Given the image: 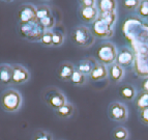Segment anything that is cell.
<instances>
[{"label":"cell","mask_w":148,"mask_h":140,"mask_svg":"<svg viewBox=\"0 0 148 140\" xmlns=\"http://www.w3.org/2000/svg\"><path fill=\"white\" fill-rule=\"evenodd\" d=\"M117 58L116 48L112 43H103L101 46L96 49V59L101 64L114 63Z\"/></svg>","instance_id":"obj_1"},{"label":"cell","mask_w":148,"mask_h":140,"mask_svg":"<svg viewBox=\"0 0 148 140\" xmlns=\"http://www.w3.org/2000/svg\"><path fill=\"white\" fill-rule=\"evenodd\" d=\"M22 104V98L18 91L14 89H8L4 91L1 96V105L3 109L10 112H15L20 109Z\"/></svg>","instance_id":"obj_2"},{"label":"cell","mask_w":148,"mask_h":140,"mask_svg":"<svg viewBox=\"0 0 148 140\" xmlns=\"http://www.w3.org/2000/svg\"><path fill=\"white\" fill-rule=\"evenodd\" d=\"M20 34L22 35L23 39H28V41H40L45 30L42 28L40 23L37 22H30L25 23V24H20Z\"/></svg>","instance_id":"obj_3"},{"label":"cell","mask_w":148,"mask_h":140,"mask_svg":"<svg viewBox=\"0 0 148 140\" xmlns=\"http://www.w3.org/2000/svg\"><path fill=\"white\" fill-rule=\"evenodd\" d=\"M73 42L79 47H90L94 43V35L88 28L79 26L74 29L72 33Z\"/></svg>","instance_id":"obj_4"},{"label":"cell","mask_w":148,"mask_h":140,"mask_svg":"<svg viewBox=\"0 0 148 140\" xmlns=\"http://www.w3.org/2000/svg\"><path fill=\"white\" fill-rule=\"evenodd\" d=\"M113 26L109 24L108 22H106L103 18H101L99 16L97 19L93 22L92 25V31H93L94 35H96L99 39H108L111 37L113 35Z\"/></svg>","instance_id":"obj_5"},{"label":"cell","mask_w":148,"mask_h":140,"mask_svg":"<svg viewBox=\"0 0 148 140\" xmlns=\"http://www.w3.org/2000/svg\"><path fill=\"white\" fill-rule=\"evenodd\" d=\"M45 100L50 107L56 110L66 104V99L64 94L57 89H50L49 91H47V93L45 94Z\"/></svg>","instance_id":"obj_6"},{"label":"cell","mask_w":148,"mask_h":140,"mask_svg":"<svg viewBox=\"0 0 148 140\" xmlns=\"http://www.w3.org/2000/svg\"><path fill=\"white\" fill-rule=\"evenodd\" d=\"M109 117L114 121H125L128 117L126 107L122 103L114 102L109 107Z\"/></svg>","instance_id":"obj_7"},{"label":"cell","mask_w":148,"mask_h":140,"mask_svg":"<svg viewBox=\"0 0 148 140\" xmlns=\"http://www.w3.org/2000/svg\"><path fill=\"white\" fill-rule=\"evenodd\" d=\"M18 18L20 20L21 24L30 22H36V8L33 5L30 4H24L22 5L18 12Z\"/></svg>","instance_id":"obj_8"},{"label":"cell","mask_w":148,"mask_h":140,"mask_svg":"<svg viewBox=\"0 0 148 140\" xmlns=\"http://www.w3.org/2000/svg\"><path fill=\"white\" fill-rule=\"evenodd\" d=\"M12 82L15 84H22L29 79V73L24 66L16 64L12 66Z\"/></svg>","instance_id":"obj_9"},{"label":"cell","mask_w":148,"mask_h":140,"mask_svg":"<svg viewBox=\"0 0 148 140\" xmlns=\"http://www.w3.org/2000/svg\"><path fill=\"white\" fill-rule=\"evenodd\" d=\"M134 60H135V55H134L133 51H131L127 48H123L117 54L116 63L119 64L120 66H122V68H124V66H132Z\"/></svg>","instance_id":"obj_10"},{"label":"cell","mask_w":148,"mask_h":140,"mask_svg":"<svg viewBox=\"0 0 148 140\" xmlns=\"http://www.w3.org/2000/svg\"><path fill=\"white\" fill-rule=\"evenodd\" d=\"M107 76H108V70L106 69L105 64L101 63H96L89 75L92 81H101V80L106 79Z\"/></svg>","instance_id":"obj_11"},{"label":"cell","mask_w":148,"mask_h":140,"mask_svg":"<svg viewBox=\"0 0 148 140\" xmlns=\"http://www.w3.org/2000/svg\"><path fill=\"white\" fill-rule=\"evenodd\" d=\"M74 72H75V69L72 63L64 62V63H62L61 66H59L57 76H58V78H59L60 80L66 81V80H71L73 74H74Z\"/></svg>","instance_id":"obj_12"},{"label":"cell","mask_w":148,"mask_h":140,"mask_svg":"<svg viewBox=\"0 0 148 140\" xmlns=\"http://www.w3.org/2000/svg\"><path fill=\"white\" fill-rule=\"evenodd\" d=\"M80 17L82 21L86 23L94 22L99 15H97V8H81L80 10Z\"/></svg>","instance_id":"obj_13"},{"label":"cell","mask_w":148,"mask_h":140,"mask_svg":"<svg viewBox=\"0 0 148 140\" xmlns=\"http://www.w3.org/2000/svg\"><path fill=\"white\" fill-rule=\"evenodd\" d=\"M108 75L110 77V79H111V81L119 82L121 79L123 78V75H124L123 68L120 66L119 64H117L116 62H114L108 69Z\"/></svg>","instance_id":"obj_14"},{"label":"cell","mask_w":148,"mask_h":140,"mask_svg":"<svg viewBox=\"0 0 148 140\" xmlns=\"http://www.w3.org/2000/svg\"><path fill=\"white\" fill-rule=\"evenodd\" d=\"M116 10V1L113 0H101L97 2V10L99 15L114 12Z\"/></svg>","instance_id":"obj_15"},{"label":"cell","mask_w":148,"mask_h":140,"mask_svg":"<svg viewBox=\"0 0 148 140\" xmlns=\"http://www.w3.org/2000/svg\"><path fill=\"white\" fill-rule=\"evenodd\" d=\"M96 62L94 61L93 58H86V59H83L81 61L79 62L78 64V71L80 73L84 75H90V73L92 72L93 68L95 66Z\"/></svg>","instance_id":"obj_16"},{"label":"cell","mask_w":148,"mask_h":140,"mask_svg":"<svg viewBox=\"0 0 148 140\" xmlns=\"http://www.w3.org/2000/svg\"><path fill=\"white\" fill-rule=\"evenodd\" d=\"M119 96L125 100V101H132L136 98L137 92L135 87L132 85H123L119 88Z\"/></svg>","instance_id":"obj_17"},{"label":"cell","mask_w":148,"mask_h":140,"mask_svg":"<svg viewBox=\"0 0 148 140\" xmlns=\"http://www.w3.org/2000/svg\"><path fill=\"white\" fill-rule=\"evenodd\" d=\"M12 68L8 64L0 66V82L2 84H10L12 82Z\"/></svg>","instance_id":"obj_18"},{"label":"cell","mask_w":148,"mask_h":140,"mask_svg":"<svg viewBox=\"0 0 148 140\" xmlns=\"http://www.w3.org/2000/svg\"><path fill=\"white\" fill-rule=\"evenodd\" d=\"M135 104L139 111L144 109H148V92L147 91H141L136 96Z\"/></svg>","instance_id":"obj_19"},{"label":"cell","mask_w":148,"mask_h":140,"mask_svg":"<svg viewBox=\"0 0 148 140\" xmlns=\"http://www.w3.org/2000/svg\"><path fill=\"white\" fill-rule=\"evenodd\" d=\"M112 137L114 140H126L128 138V131L123 127H118L112 132Z\"/></svg>","instance_id":"obj_20"},{"label":"cell","mask_w":148,"mask_h":140,"mask_svg":"<svg viewBox=\"0 0 148 140\" xmlns=\"http://www.w3.org/2000/svg\"><path fill=\"white\" fill-rule=\"evenodd\" d=\"M56 112L60 117L66 118L73 115V113H74V107H73L71 104H65L64 106L60 107L59 109H57Z\"/></svg>","instance_id":"obj_21"},{"label":"cell","mask_w":148,"mask_h":140,"mask_svg":"<svg viewBox=\"0 0 148 140\" xmlns=\"http://www.w3.org/2000/svg\"><path fill=\"white\" fill-rule=\"evenodd\" d=\"M37 22L40 23V25L42 26V28L45 31H47V30L51 29V28H53L55 26V20L52 16H50V17H47L42 20H37Z\"/></svg>","instance_id":"obj_22"},{"label":"cell","mask_w":148,"mask_h":140,"mask_svg":"<svg viewBox=\"0 0 148 140\" xmlns=\"http://www.w3.org/2000/svg\"><path fill=\"white\" fill-rule=\"evenodd\" d=\"M137 14H138L141 18L147 19L148 18V0L141 1L138 8H137Z\"/></svg>","instance_id":"obj_23"},{"label":"cell","mask_w":148,"mask_h":140,"mask_svg":"<svg viewBox=\"0 0 148 140\" xmlns=\"http://www.w3.org/2000/svg\"><path fill=\"white\" fill-rule=\"evenodd\" d=\"M71 81L75 85H82L85 82V76L82 73H80L78 70H75L74 74H73L72 78H71Z\"/></svg>","instance_id":"obj_24"},{"label":"cell","mask_w":148,"mask_h":140,"mask_svg":"<svg viewBox=\"0 0 148 140\" xmlns=\"http://www.w3.org/2000/svg\"><path fill=\"white\" fill-rule=\"evenodd\" d=\"M53 34V41H52V46L55 47H59L62 45L64 41V35L62 32H60L59 30H55L52 32Z\"/></svg>","instance_id":"obj_25"},{"label":"cell","mask_w":148,"mask_h":140,"mask_svg":"<svg viewBox=\"0 0 148 140\" xmlns=\"http://www.w3.org/2000/svg\"><path fill=\"white\" fill-rule=\"evenodd\" d=\"M51 15V10L48 6H40L38 8H36V17L37 20H42L45 18L50 17Z\"/></svg>","instance_id":"obj_26"},{"label":"cell","mask_w":148,"mask_h":140,"mask_svg":"<svg viewBox=\"0 0 148 140\" xmlns=\"http://www.w3.org/2000/svg\"><path fill=\"white\" fill-rule=\"evenodd\" d=\"M52 41H53L52 32L50 31V30H47V31L44 32V34H42L40 42L42 43L44 46H52Z\"/></svg>","instance_id":"obj_27"},{"label":"cell","mask_w":148,"mask_h":140,"mask_svg":"<svg viewBox=\"0 0 148 140\" xmlns=\"http://www.w3.org/2000/svg\"><path fill=\"white\" fill-rule=\"evenodd\" d=\"M140 2L141 1H138V0H125V1H123V8L127 10H137Z\"/></svg>","instance_id":"obj_28"},{"label":"cell","mask_w":148,"mask_h":140,"mask_svg":"<svg viewBox=\"0 0 148 140\" xmlns=\"http://www.w3.org/2000/svg\"><path fill=\"white\" fill-rule=\"evenodd\" d=\"M99 16L101 18H103L106 22H108L111 26H113L115 24V22H116V14H115V12H109V14H103V15H99Z\"/></svg>","instance_id":"obj_29"},{"label":"cell","mask_w":148,"mask_h":140,"mask_svg":"<svg viewBox=\"0 0 148 140\" xmlns=\"http://www.w3.org/2000/svg\"><path fill=\"white\" fill-rule=\"evenodd\" d=\"M32 140H53L52 135L45 131H38V132L33 136Z\"/></svg>","instance_id":"obj_30"},{"label":"cell","mask_w":148,"mask_h":140,"mask_svg":"<svg viewBox=\"0 0 148 140\" xmlns=\"http://www.w3.org/2000/svg\"><path fill=\"white\" fill-rule=\"evenodd\" d=\"M139 119L143 125L148 126V109H144L139 112Z\"/></svg>","instance_id":"obj_31"},{"label":"cell","mask_w":148,"mask_h":140,"mask_svg":"<svg viewBox=\"0 0 148 140\" xmlns=\"http://www.w3.org/2000/svg\"><path fill=\"white\" fill-rule=\"evenodd\" d=\"M94 0H83L81 1V8H95Z\"/></svg>","instance_id":"obj_32"},{"label":"cell","mask_w":148,"mask_h":140,"mask_svg":"<svg viewBox=\"0 0 148 140\" xmlns=\"http://www.w3.org/2000/svg\"><path fill=\"white\" fill-rule=\"evenodd\" d=\"M141 89H142V91H147L148 92V77L144 78L141 81Z\"/></svg>","instance_id":"obj_33"}]
</instances>
